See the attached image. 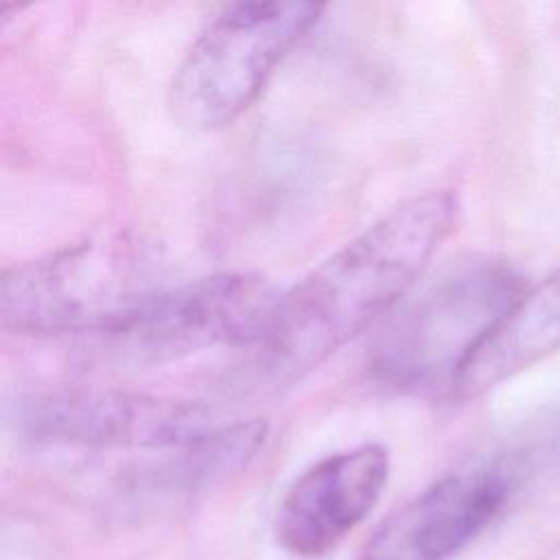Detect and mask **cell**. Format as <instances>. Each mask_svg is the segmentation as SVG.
<instances>
[{
  "label": "cell",
  "instance_id": "cell-1",
  "mask_svg": "<svg viewBox=\"0 0 560 560\" xmlns=\"http://www.w3.org/2000/svg\"><path fill=\"white\" fill-rule=\"evenodd\" d=\"M457 212L448 190L413 197L280 295L258 341L267 372L298 378L389 313L448 238Z\"/></svg>",
  "mask_w": 560,
  "mask_h": 560
},
{
  "label": "cell",
  "instance_id": "cell-2",
  "mask_svg": "<svg viewBox=\"0 0 560 560\" xmlns=\"http://www.w3.org/2000/svg\"><path fill=\"white\" fill-rule=\"evenodd\" d=\"M527 291L499 256H468L440 273L374 346V376L405 394L455 396L457 383L499 322Z\"/></svg>",
  "mask_w": 560,
  "mask_h": 560
},
{
  "label": "cell",
  "instance_id": "cell-3",
  "mask_svg": "<svg viewBox=\"0 0 560 560\" xmlns=\"http://www.w3.org/2000/svg\"><path fill=\"white\" fill-rule=\"evenodd\" d=\"M149 249L127 232H94L0 280L2 330L22 337H92L155 289Z\"/></svg>",
  "mask_w": 560,
  "mask_h": 560
},
{
  "label": "cell",
  "instance_id": "cell-4",
  "mask_svg": "<svg viewBox=\"0 0 560 560\" xmlns=\"http://www.w3.org/2000/svg\"><path fill=\"white\" fill-rule=\"evenodd\" d=\"M256 273H214L158 289L109 328L79 339L85 363L140 370L217 346L258 343L278 302Z\"/></svg>",
  "mask_w": 560,
  "mask_h": 560
},
{
  "label": "cell",
  "instance_id": "cell-5",
  "mask_svg": "<svg viewBox=\"0 0 560 560\" xmlns=\"http://www.w3.org/2000/svg\"><path fill=\"white\" fill-rule=\"evenodd\" d=\"M319 2L254 0L223 7L197 35L175 70L168 105L192 131L236 120L262 92L276 68L319 22Z\"/></svg>",
  "mask_w": 560,
  "mask_h": 560
},
{
  "label": "cell",
  "instance_id": "cell-6",
  "mask_svg": "<svg viewBox=\"0 0 560 560\" xmlns=\"http://www.w3.org/2000/svg\"><path fill=\"white\" fill-rule=\"evenodd\" d=\"M9 422L26 440L77 448L184 446L217 424L195 402L109 387H52L20 396Z\"/></svg>",
  "mask_w": 560,
  "mask_h": 560
},
{
  "label": "cell",
  "instance_id": "cell-7",
  "mask_svg": "<svg viewBox=\"0 0 560 560\" xmlns=\"http://www.w3.org/2000/svg\"><path fill=\"white\" fill-rule=\"evenodd\" d=\"M387 479L389 453L374 442L315 462L278 503L276 542L295 558L326 556L374 510Z\"/></svg>",
  "mask_w": 560,
  "mask_h": 560
},
{
  "label": "cell",
  "instance_id": "cell-8",
  "mask_svg": "<svg viewBox=\"0 0 560 560\" xmlns=\"http://www.w3.org/2000/svg\"><path fill=\"white\" fill-rule=\"evenodd\" d=\"M510 490L503 464L446 475L396 510L361 560H446L497 516Z\"/></svg>",
  "mask_w": 560,
  "mask_h": 560
},
{
  "label": "cell",
  "instance_id": "cell-9",
  "mask_svg": "<svg viewBox=\"0 0 560 560\" xmlns=\"http://www.w3.org/2000/svg\"><path fill=\"white\" fill-rule=\"evenodd\" d=\"M560 350V271L527 289L466 365L455 398H475Z\"/></svg>",
  "mask_w": 560,
  "mask_h": 560
},
{
  "label": "cell",
  "instance_id": "cell-10",
  "mask_svg": "<svg viewBox=\"0 0 560 560\" xmlns=\"http://www.w3.org/2000/svg\"><path fill=\"white\" fill-rule=\"evenodd\" d=\"M267 440V422L241 420L164 451V457L131 475L127 490L136 501H173L223 483L243 470Z\"/></svg>",
  "mask_w": 560,
  "mask_h": 560
}]
</instances>
